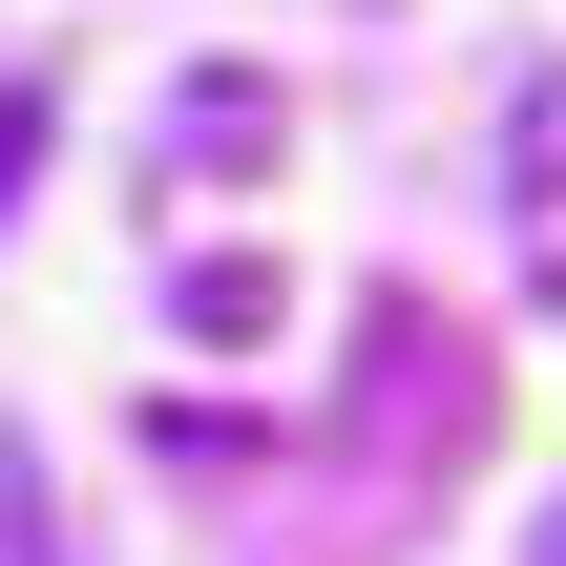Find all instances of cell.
Returning a JSON list of instances; mask_svg holds the SVG:
<instances>
[{
  "label": "cell",
  "mask_w": 566,
  "mask_h": 566,
  "mask_svg": "<svg viewBox=\"0 0 566 566\" xmlns=\"http://www.w3.org/2000/svg\"><path fill=\"white\" fill-rule=\"evenodd\" d=\"M273 315H294V273H273V252H189V273H168V336H189V357H252Z\"/></svg>",
  "instance_id": "obj_1"
},
{
  "label": "cell",
  "mask_w": 566,
  "mask_h": 566,
  "mask_svg": "<svg viewBox=\"0 0 566 566\" xmlns=\"http://www.w3.org/2000/svg\"><path fill=\"white\" fill-rule=\"evenodd\" d=\"M273 147V84L231 63V84H168V168H252Z\"/></svg>",
  "instance_id": "obj_2"
},
{
  "label": "cell",
  "mask_w": 566,
  "mask_h": 566,
  "mask_svg": "<svg viewBox=\"0 0 566 566\" xmlns=\"http://www.w3.org/2000/svg\"><path fill=\"white\" fill-rule=\"evenodd\" d=\"M21 147H42V84H0V189H21Z\"/></svg>",
  "instance_id": "obj_5"
},
{
  "label": "cell",
  "mask_w": 566,
  "mask_h": 566,
  "mask_svg": "<svg viewBox=\"0 0 566 566\" xmlns=\"http://www.w3.org/2000/svg\"><path fill=\"white\" fill-rule=\"evenodd\" d=\"M0 566H42V483H21V441H0Z\"/></svg>",
  "instance_id": "obj_4"
},
{
  "label": "cell",
  "mask_w": 566,
  "mask_h": 566,
  "mask_svg": "<svg viewBox=\"0 0 566 566\" xmlns=\"http://www.w3.org/2000/svg\"><path fill=\"white\" fill-rule=\"evenodd\" d=\"M504 168H525V210H566V63L504 84Z\"/></svg>",
  "instance_id": "obj_3"
},
{
  "label": "cell",
  "mask_w": 566,
  "mask_h": 566,
  "mask_svg": "<svg viewBox=\"0 0 566 566\" xmlns=\"http://www.w3.org/2000/svg\"><path fill=\"white\" fill-rule=\"evenodd\" d=\"M525 566H566V525H546V546H525Z\"/></svg>",
  "instance_id": "obj_6"
}]
</instances>
